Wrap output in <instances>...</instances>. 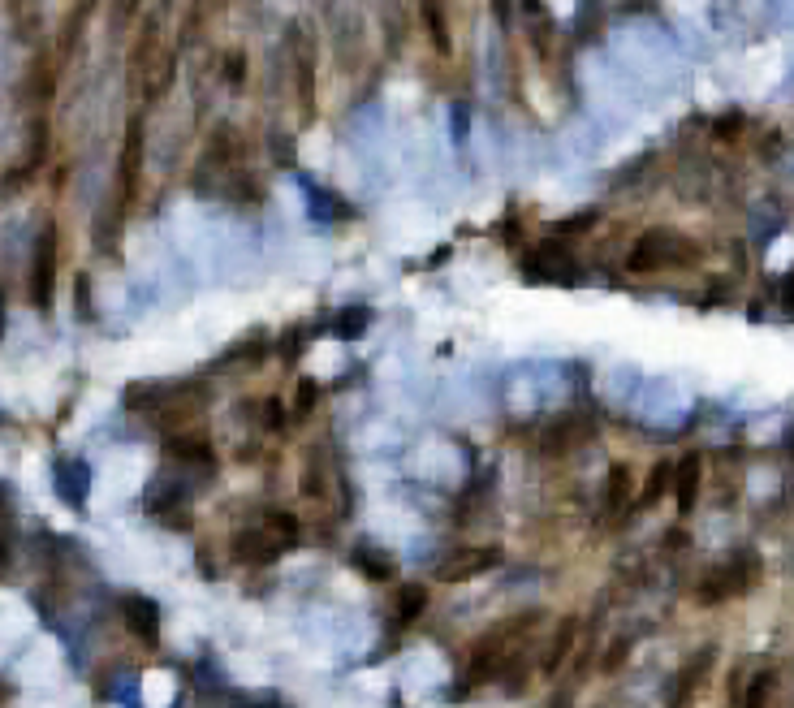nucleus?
<instances>
[{"instance_id":"1","label":"nucleus","mask_w":794,"mask_h":708,"mask_svg":"<svg viewBox=\"0 0 794 708\" xmlns=\"http://www.w3.org/2000/svg\"><path fill=\"white\" fill-rule=\"evenodd\" d=\"M700 260V242L678 234V229H648V234L635 238L631 255H626V268L631 272H669V268H691Z\"/></svg>"},{"instance_id":"2","label":"nucleus","mask_w":794,"mask_h":708,"mask_svg":"<svg viewBox=\"0 0 794 708\" xmlns=\"http://www.w3.org/2000/svg\"><path fill=\"white\" fill-rule=\"evenodd\" d=\"M523 277L531 285H579L583 268L566 242H536L523 255Z\"/></svg>"},{"instance_id":"3","label":"nucleus","mask_w":794,"mask_h":708,"mask_svg":"<svg viewBox=\"0 0 794 708\" xmlns=\"http://www.w3.org/2000/svg\"><path fill=\"white\" fill-rule=\"evenodd\" d=\"M285 52H290L294 65V100H298V117L311 121L316 117V39H311L303 26H290L285 31Z\"/></svg>"},{"instance_id":"4","label":"nucleus","mask_w":794,"mask_h":708,"mask_svg":"<svg viewBox=\"0 0 794 708\" xmlns=\"http://www.w3.org/2000/svg\"><path fill=\"white\" fill-rule=\"evenodd\" d=\"M756 579H760V557L756 553H738V557H730V562L717 566L713 575L700 583L695 601H700V605H721V601H730V596L747 592Z\"/></svg>"},{"instance_id":"5","label":"nucleus","mask_w":794,"mask_h":708,"mask_svg":"<svg viewBox=\"0 0 794 708\" xmlns=\"http://www.w3.org/2000/svg\"><path fill=\"white\" fill-rule=\"evenodd\" d=\"M52 285H57V229H44L31 264V298L39 311L52 307Z\"/></svg>"},{"instance_id":"6","label":"nucleus","mask_w":794,"mask_h":708,"mask_svg":"<svg viewBox=\"0 0 794 708\" xmlns=\"http://www.w3.org/2000/svg\"><path fill=\"white\" fill-rule=\"evenodd\" d=\"M139 169H143V126L134 121L126 134V147H121V203L134 199V186H139Z\"/></svg>"},{"instance_id":"7","label":"nucleus","mask_w":794,"mask_h":708,"mask_svg":"<svg viewBox=\"0 0 794 708\" xmlns=\"http://www.w3.org/2000/svg\"><path fill=\"white\" fill-rule=\"evenodd\" d=\"M700 484H704V458L700 454H687L674 467V497H678V510L687 514L695 506V497H700Z\"/></svg>"},{"instance_id":"8","label":"nucleus","mask_w":794,"mask_h":708,"mask_svg":"<svg viewBox=\"0 0 794 708\" xmlns=\"http://www.w3.org/2000/svg\"><path fill=\"white\" fill-rule=\"evenodd\" d=\"M419 18H423V31H428V44L449 57L454 52V39H449V13H445V0H419Z\"/></svg>"},{"instance_id":"9","label":"nucleus","mask_w":794,"mask_h":708,"mask_svg":"<svg viewBox=\"0 0 794 708\" xmlns=\"http://www.w3.org/2000/svg\"><path fill=\"white\" fill-rule=\"evenodd\" d=\"M583 437H592V424H583V415H561V419H553V428H549V445L553 454H561V449H570L574 441H583Z\"/></svg>"},{"instance_id":"10","label":"nucleus","mask_w":794,"mask_h":708,"mask_svg":"<svg viewBox=\"0 0 794 708\" xmlns=\"http://www.w3.org/2000/svg\"><path fill=\"white\" fill-rule=\"evenodd\" d=\"M497 562H501L497 549H471V553H458V562H449L441 575L445 579H471V575H479V570H488V566H497Z\"/></svg>"},{"instance_id":"11","label":"nucleus","mask_w":794,"mask_h":708,"mask_svg":"<svg viewBox=\"0 0 794 708\" xmlns=\"http://www.w3.org/2000/svg\"><path fill=\"white\" fill-rule=\"evenodd\" d=\"M665 493H674V467H669V462H656L648 484H643V493H639V506H652V501H661Z\"/></svg>"},{"instance_id":"12","label":"nucleus","mask_w":794,"mask_h":708,"mask_svg":"<svg viewBox=\"0 0 794 708\" xmlns=\"http://www.w3.org/2000/svg\"><path fill=\"white\" fill-rule=\"evenodd\" d=\"M631 488H635L631 467H613V471H609V484H605V506H609V510L626 506V501H631Z\"/></svg>"},{"instance_id":"13","label":"nucleus","mask_w":794,"mask_h":708,"mask_svg":"<svg viewBox=\"0 0 794 708\" xmlns=\"http://www.w3.org/2000/svg\"><path fill=\"white\" fill-rule=\"evenodd\" d=\"M169 454L173 458H186V462H212V441H203V437H177V441H169Z\"/></svg>"},{"instance_id":"14","label":"nucleus","mask_w":794,"mask_h":708,"mask_svg":"<svg viewBox=\"0 0 794 708\" xmlns=\"http://www.w3.org/2000/svg\"><path fill=\"white\" fill-rule=\"evenodd\" d=\"M126 614H130V626L143 639H156V609L152 605H147V601H126Z\"/></svg>"},{"instance_id":"15","label":"nucleus","mask_w":794,"mask_h":708,"mask_svg":"<svg viewBox=\"0 0 794 708\" xmlns=\"http://www.w3.org/2000/svg\"><path fill=\"white\" fill-rule=\"evenodd\" d=\"M423 605H428V592H423V588H402V596H397V618L410 622Z\"/></svg>"},{"instance_id":"16","label":"nucleus","mask_w":794,"mask_h":708,"mask_svg":"<svg viewBox=\"0 0 794 708\" xmlns=\"http://www.w3.org/2000/svg\"><path fill=\"white\" fill-rule=\"evenodd\" d=\"M316 398H320L316 380H303V385H298V398H294V419H307L311 406H316Z\"/></svg>"},{"instance_id":"17","label":"nucleus","mask_w":794,"mask_h":708,"mask_svg":"<svg viewBox=\"0 0 794 708\" xmlns=\"http://www.w3.org/2000/svg\"><path fill=\"white\" fill-rule=\"evenodd\" d=\"M225 78H229V87L246 83V52H229V57H225Z\"/></svg>"},{"instance_id":"18","label":"nucleus","mask_w":794,"mask_h":708,"mask_svg":"<svg viewBox=\"0 0 794 708\" xmlns=\"http://www.w3.org/2000/svg\"><path fill=\"white\" fill-rule=\"evenodd\" d=\"M523 5H527V9H540V0H523Z\"/></svg>"}]
</instances>
